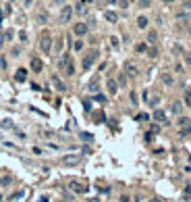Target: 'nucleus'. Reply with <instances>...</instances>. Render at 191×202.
<instances>
[{
    "label": "nucleus",
    "instance_id": "nucleus-1",
    "mask_svg": "<svg viewBox=\"0 0 191 202\" xmlns=\"http://www.w3.org/2000/svg\"><path fill=\"white\" fill-rule=\"evenodd\" d=\"M40 46H42V50H44V52H50V46H52V40H50V36H44V38H42Z\"/></svg>",
    "mask_w": 191,
    "mask_h": 202
},
{
    "label": "nucleus",
    "instance_id": "nucleus-2",
    "mask_svg": "<svg viewBox=\"0 0 191 202\" xmlns=\"http://www.w3.org/2000/svg\"><path fill=\"white\" fill-rule=\"evenodd\" d=\"M95 58H98V52H91L89 56H85V60H83V69H89V67H91V63H93Z\"/></svg>",
    "mask_w": 191,
    "mask_h": 202
},
{
    "label": "nucleus",
    "instance_id": "nucleus-3",
    "mask_svg": "<svg viewBox=\"0 0 191 202\" xmlns=\"http://www.w3.org/2000/svg\"><path fill=\"white\" fill-rule=\"evenodd\" d=\"M71 190H73V192H77V194H83V192L87 190V188H85V186H81L79 181H71Z\"/></svg>",
    "mask_w": 191,
    "mask_h": 202
},
{
    "label": "nucleus",
    "instance_id": "nucleus-4",
    "mask_svg": "<svg viewBox=\"0 0 191 202\" xmlns=\"http://www.w3.org/2000/svg\"><path fill=\"white\" fill-rule=\"evenodd\" d=\"M85 31H87V25L85 23H77L75 25V33L77 36H85Z\"/></svg>",
    "mask_w": 191,
    "mask_h": 202
},
{
    "label": "nucleus",
    "instance_id": "nucleus-5",
    "mask_svg": "<svg viewBox=\"0 0 191 202\" xmlns=\"http://www.w3.org/2000/svg\"><path fill=\"white\" fill-rule=\"evenodd\" d=\"M31 69H33L36 73H40V71H42V60H40V58H31Z\"/></svg>",
    "mask_w": 191,
    "mask_h": 202
},
{
    "label": "nucleus",
    "instance_id": "nucleus-6",
    "mask_svg": "<svg viewBox=\"0 0 191 202\" xmlns=\"http://www.w3.org/2000/svg\"><path fill=\"white\" fill-rule=\"evenodd\" d=\"M52 81H54V85H56V90H60V92H65V90H67V87H65V83L60 81V79H58L56 75H52Z\"/></svg>",
    "mask_w": 191,
    "mask_h": 202
},
{
    "label": "nucleus",
    "instance_id": "nucleus-7",
    "mask_svg": "<svg viewBox=\"0 0 191 202\" xmlns=\"http://www.w3.org/2000/svg\"><path fill=\"white\" fill-rule=\"evenodd\" d=\"M63 163L65 165H77V163H79V156H65Z\"/></svg>",
    "mask_w": 191,
    "mask_h": 202
},
{
    "label": "nucleus",
    "instance_id": "nucleus-8",
    "mask_svg": "<svg viewBox=\"0 0 191 202\" xmlns=\"http://www.w3.org/2000/svg\"><path fill=\"white\" fill-rule=\"evenodd\" d=\"M108 92H110V94H116V92H118V85H116L114 79H108Z\"/></svg>",
    "mask_w": 191,
    "mask_h": 202
},
{
    "label": "nucleus",
    "instance_id": "nucleus-9",
    "mask_svg": "<svg viewBox=\"0 0 191 202\" xmlns=\"http://www.w3.org/2000/svg\"><path fill=\"white\" fill-rule=\"evenodd\" d=\"M71 11H73L71 6H65V8H63V15H60V19H63V21H69V17H71Z\"/></svg>",
    "mask_w": 191,
    "mask_h": 202
},
{
    "label": "nucleus",
    "instance_id": "nucleus-10",
    "mask_svg": "<svg viewBox=\"0 0 191 202\" xmlns=\"http://www.w3.org/2000/svg\"><path fill=\"white\" fill-rule=\"evenodd\" d=\"M25 77H27V71H25V69H19L17 75H15V79L17 81H25Z\"/></svg>",
    "mask_w": 191,
    "mask_h": 202
},
{
    "label": "nucleus",
    "instance_id": "nucleus-11",
    "mask_svg": "<svg viewBox=\"0 0 191 202\" xmlns=\"http://www.w3.org/2000/svg\"><path fill=\"white\" fill-rule=\"evenodd\" d=\"M154 119H156V121H164V119H166V113L160 110V108H158V110H154Z\"/></svg>",
    "mask_w": 191,
    "mask_h": 202
},
{
    "label": "nucleus",
    "instance_id": "nucleus-12",
    "mask_svg": "<svg viewBox=\"0 0 191 202\" xmlns=\"http://www.w3.org/2000/svg\"><path fill=\"white\" fill-rule=\"evenodd\" d=\"M104 17H106V19H108L110 23H116V13H112V11H106V13H104Z\"/></svg>",
    "mask_w": 191,
    "mask_h": 202
},
{
    "label": "nucleus",
    "instance_id": "nucleus-13",
    "mask_svg": "<svg viewBox=\"0 0 191 202\" xmlns=\"http://www.w3.org/2000/svg\"><path fill=\"white\" fill-rule=\"evenodd\" d=\"M127 73H129V75H137V67L129 63V65H127Z\"/></svg>",
    "mask_w": 191,
    "mask_h": 202
},
{
    "label": "nucleus",
    "instance_id": "nucleus-14",
    "mask_svg": "<svg viewBox=\"0 0 191 202\" xmlns=\"http://www.w3.org/2000/svg\"><path fill=\"white\" fill-rule=\"evenodd\" d=\"M137 25H139L141 29H143V27H147V19H145V17H139V19H137Z\"/></svg>",
    "mask_w": 191,
    "mask_h": 202
},
{
    "label": "nucleus",
    "instance_id": "nucleus-15",
    "mask_svg": "<svg viewBox=\"0 0 191 202\" xmlns=\"http://www.w3.org/2000/svg\"><path fill=\"white\" fill-rule=\"evenodd\" d=\"M162 81L166 83V85H170V83H172V77H170V75H162Z\"/></svg>",
    "mask_w": 191,
    "mask_h": 202
},
{
    "label": "nucleus",
    "instance_id": "nucleus-16",
    "mask_svg": "<svg viewBox=\"0 0 191 202\" xmlns=\"http://www.w3.org/2000/svg\"><path fill=\"white\" fill-rule=\"evenodd\" d=\"M185 104H187V106H191V90L185 94Z\"/></svg>",
    "mask_w": 191,
    "mask_h": 202
},
{
    "label": "nucleus",
    "instance_id": "nucleus-17",
    "mask_svg": "<svg viewBox=\"0 0 191 202\" xmlns=\"http://www.w3.org/2000/svg\"><path fill=\"white\" fill-rule=\"evenodd\" d=\"M91 134H81V140H85V142H91Z\"/></svg>",
    "mask_w": 191,
    "mask_h": 202
},
{
    "label": "nucleus",
    "instance_id": "nucleus-18",
    "mask_svg": "<svg viewBox=\"0 0 191 202\" xmlns=\"http://www.w3.org/2000/svg\"><path fill=\"white\" fill-rule=\"evenodd\" d=\"M156 40V31H150L147 33V42H154Z\"/></svg>",
    "mask_w": 191,
    "mask_h": 202
},
{
    "label": "nucleus",
    "instance_id": "nucleus-19",
    "mask_svg": "<svg viewBox=\"0 0 191 202\" xmlns=\"http://www.w3.org/2000/svg\"><path fill=\"white\" fill-rule=\"evenodd\" d=\"M177 123H179V125H187V123H189V119H187V117H181Z\"/></svg>",
    "mask_w": 191,
    "mask_h": 202
},
{
    "label": "nucleus",
    "instance_id": "nucleus-20",
    "mask_svg": "<svg viewBox=\"0 0 191 202\" xmlns=\"http://www.w3.org/2000/svg\"><path fill=\"white\" fill-rule=\"evenodd\" d=\"M19 40H21V42H27V33L21 31V33H19Z\"/></svg>",
    "mask_w": 191,
    "mask_h": 202
},
{
    "label": "nucleus",
    "instance_id": "nucleus-21",
    "mask_svg": "<svg viewBox=\"0 0 191 202\" xmlns=\"http://www.w3.org/2000/svg\"><path fill=\"white\" fill-rule=\"evenodd\" d=\"M172 113H181V106H179V102L172 104Z\"/></svg>",
    "mask_w": 191,
    "mask_h": 202
},
{
    "label": "nucleus",
    "instance_id": "nucleus-22",
    "mask_svg": "<svg viewBox=\"0 0 191 202\" xmlns=\"http://www.w3.org/2000/svg\"><path fill=\"white\" fill-rule=\"evenodd\" d=\"M83 48V42H75V50H81Z\"/></svg>",
    "mask_w": 191,
    "mask_h": 202
},
{
    "label": "nucleus",
    "instance_id": "nucleus-23",
    "mask_svg": "<svg viewBox=\"0 0 191 202\" xmlns=\"http://www.w3.org/2000/svg\"><path fill=\"white\" fill-rule=\"evenodd\" d=\"M145 50V44H137V52H143Z\"/></svg>",
    "mask_w": 191,
    "mask_h": 202
},
{
    "label": "nucleus",
    "instance_id": "nucleus-24",
    "mask_svg": "<svg viewBox=\"0 0 191 202\" xmlns=\"http://www.w3.org/2000/svg\"><path fill=\"white\" fill-rule=\"evenodd\" d=\"M147 119V115H143V113H141V115H137V121H145Z\"/></svg>",
    "mask_w": 191,
    "mask_h": 202
},
{
    "label": "nucleus",
    "instance_id": "nucleus-25",
    "mask_svg": "<svg viewBox=\"0 0 191 202\" xmlns=\"http://www.w3.org/2000/svg\"><path fill=\"white\" fill-rule=\"evenodd\" d=\"M141 6H150V0H141Z\"/></svg>",
    "mask_w": 191,
    "mask_h": 202
},
{
    "label": "nucleus",
    "instance_id": "nucleus-26",
    "mask_svg": "<svg viewBox=\"0 0 191 202\" xmlns=\"http://www.w3.org/2000/svg\"><path fill=\"white\" fill-rule=\"evenodd\" d=\"M38 202H48V196H42V198H40Z\"/></svg>",
    "mask_w": 191,
    "mask_h": 202
},
{
    "label": "nucleus",
    "instance_id": "nucleus-27",
    "mask_svg": "<svg viewBox=\"0 0 191 202\" xmlns=\"http://www.w3.org/2000/svg\"><path fill=\"white\" fill-rule=\"evenodd\" d=\"M120 202H131V200H129V196H123V198H120Z\"/></svg>",
    "mask_w": 191,
    "mask_h": 202
},
{
    "label": "nucleus",
    "instance_id": "nucleus-28",
    "mask_svg": "<svg viewBox=\"0 0 191 202\" xmlns=\"http://www.w3.org/2000/svg\"><path fill=\"white\" fill-rule=\"evenodd\" d=\"M150 202H162V200H160V198H152Z\"/></svg>",
    "mask_w": 191,
    "mask_h": 202
},
{
    "label": "nucleus",
    "instance_id": "nucleus-29",
    "mask_svg": "<svg viewBox=\"0 0 191 202\" xmlns=\"http://www.w3.org/2000/svg\"><path fill=\"white\" fill-rule=\"evenodd\" d=\"M0 46H2V36H0Z\"/></svg>",
    "mask_w": 191,
    "mask_h": 202
},
{
    "label": "nucleus",
    "instance_id": "nucleus-30",
    "mask_svg": "<svg viewBox=\"0 0 191 202\" xmlns=\"http://www.w3.org/2000/svg\"><path fill=\"white\" fill-rule=\"evenodd\" d=\"M166 2H172V0H166Z\"/></svg>",
    "mask_w": 191,
    "mask_h": 202
}]
</instances>
